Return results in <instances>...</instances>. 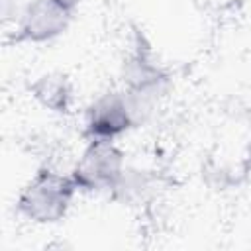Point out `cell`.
Returning <instances> with one entry per match:
<instances>
[{"instance_id": "cell-5", "label": "cell", "mask_w": 251, "mask_h": 251, "mask_svg": "<svg viewBox=\"0 0 251 251\" xmlns=\"http://www.w3.org/2000/svg\"><path fill=\"white\" fill-rule=\"evenodd\" d=\"M35 98L53 112H67L71 104V88L65 80V76L57 75H45L33 84Z\"/></svg>"}, {"instance_id": "cell-4", "label": "cell", "mask_w": 251, "mask_h": 251, "mask_svg": "<svg viewBox=\"0 0 251 251\" xmlns=\"http://www.w3.org/2000/svg\"><path fill=\"white\" fill-rule=\"evenodd\" d=\"M135 124L126 92H106L86 110L84 127L90 139L114 141Z\"/></svg>"}, {"instance_id": "cell-6", "label": "cell", "mask_w": 251, "mask_h": 251, "mask_svg": "<svg viewBox=\"0 0 251 251\" xmlns=\"http://www.w3.org/2000/svg\"><path fill=\"white\" fill-rule=\"evenodd\" d=\"M61 2H63V4H67L71 10H75L76 6H80V4H82V2H86V0H61Z\"/></svg>"}, {"instance_id": "cell-3", "label": "cell", "mask_w": 251, "mask_h": 251, "mask_svg": "<svg viewBox=\"0 0 251 251\" xmlns=\"http://www.w3.org/2000/svg\"><path fill=\"white\" fill-rule=\"evenodd\" d=\"M73 10L61 0H31L16 20V39L43 43L59 37L71 24Z\"/></svg>"}, {"instance_id": "cell-2", "label": "cell", "mask_w": 251, "mask_h": 251, "mask_svg": "<svg viewBox=\"0 0 251 251\" xmlns=\"http://www.w3.org/2000/svg\"><path fill=\"white\" fill-rule=\"evenodd\" d=\"M126 169L124 153L108 139H90L71 176L78 190L112 192Z\"/></svg>"}, {"instance_id": "cell-1", "label": "cell", "mask_w": 251, "mask_h": 251, "mask_svg": "<svg viewBox=\"0 0 251 251\" xmlns=\"http://www.w3.org/2000/svg\"><path fill=\"white\" fill-rule=\"evenodd\" d=\"M73 176H63L55 171H39L20 192L18 212L35 224H53L65 218L71 200L76 192Z\"/></svg>"}]
</instances>
